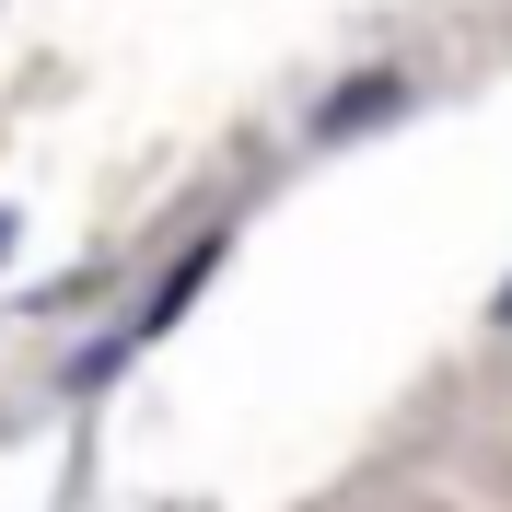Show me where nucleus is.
Masks as SVG:
<instances>
[{"mask_svg":"<svg viewBox=\"0 0 512 512\" xmlns=\"http://www.w3.org/2000/svg\"><path fill=\"white\" fill-rule=\"evenodd\" d=\"M489 315H501V326H512V280H501V303H489Z\"/></svg>","mask_w":512,"mask_h":512,"instance_id":"nucleus-1","label":"nucleus"}]
</instances>
